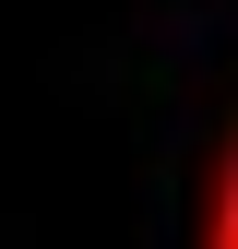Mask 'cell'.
I'll list each match as a JSON object with an SVG mask.
<instances>
[{
	"mask_svg": "<svg viewBox=\"0 0 238 249\" xmlns=\"http://www.w3.org/2000/svg\"><path fill=\"white\" fill-rule=\"evenodd\" d=\"M191 249H238V142H215V166H202V237Z\"/></svg>",
	"mask_w": 238,
	"mask_h": 249,
	"instance_id": "obj_1",
	"label": "cell"
}]
</instances>
